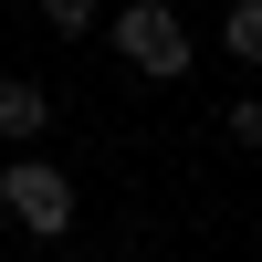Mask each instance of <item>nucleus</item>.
Listing matches in <instances>:
<instances>
[{
  "mask_svg": "<svg viewBox=\"0 0 262 262\" xmlns=\"http://www.w3.org/2000/svg\"><path fill=\"white\" fill-rule=\"evenodd\" d=\"M105 32H116V53L137 63V74H158V84H179V74H189V21L168 11V0H126Z\"/></svg>",
  "mask_w": 262,
  "mask_h": 262,
  "instance_id": "f257e3e1",
  "label": "nucleus"
},
{
  "mask_svg": "<svg viewBox=\"0 0 262 262\" xmlns=\"http://www.w3.org/2000/svg\"><path fill=\"white\" fill-rule=\"evenodd\" d=\"M0 210H11L32 242H63V231H74V179H63L53 158H21V168H0Z\"/></svg>",
  "mask_w": 262,
  "mask_h": 262,
  "instance_id": "f03ea898",
  "label": "nucleus"
},
{
  "mask_svg": "<svg viewBox=\"0 0 262 262\" xmlns=\"http://www.w3.org/2000/svg\"><path fill=\"white\" fill-rule=\"evenodd\" d=\"M42 126H53V84H32V74H0V137H11V147H32Z\"/></svg>",
  "mask_w": 262,
  "mask_h": 262,
  "instance_id": "7ed1b4c3",
  "label": "nucleus"
},
{
  "mask_svg": "<svg viewBox=\"0 0 262 262\" xmlns=\"http://www.w3.org/2000/svg\"><path fill=\"white\" fill-rule=\"evenodd\" d=\"M221 53L231 63H262V0H231L221 11Z\"/></svg>",
  "mask_w": 262,
  "mask_h": 262,
  "instance_id": "20e7f679",
  "label": "nucleus"
},
{
  "mask_svg": "<svg viewBox=\"0 0 262 262\" xmlns=\"http://www.w3.org/2000/svg\"><path fill=\"white\" fill-rule=\"evenodd\" d=\"M231 147H262V95H252V105H231Z\"/></svg>",
  "mask_w": 262,
  "mask_h": 262,
  "instance_id": "39448f33",
  "label": "nucleus"
},
{
  "mask_svg": "<svg viewBox=\"0 0 262 262\" xmlns=\"http://www.w3.org/2000/svg\"><path fill=\"white\" fill-rule=\"evenodd\" d=\"M105 262H126V252H105Z\"/></svg>",
  "mask_w": 262,
  "mask_h": 262,
  "instance_id": "423d86ee",
  "label": "nucleus"
}]
</instances>
